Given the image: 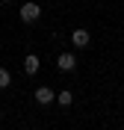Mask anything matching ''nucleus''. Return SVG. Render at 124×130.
Masks as SVG:
<instances>
[{
    "instance_id": "obj_6",
    "label": "nucleus",
    "mask_w": 124,
    "mask_h": 130,
    "mask_svg": "<svg viewBox=\"0 0 124 130\" xmlns=\"http://www.w3.org/2000/svg\"><path fill=\"white\" fill-rule=\"evenodd\" d=\"M56 104H62V106H71V104H74V95H71L68 89H62V92L56 95Z\"/></svg>"
},
{
    "instance_id": "obj_2",
    "label": "nucleus",
    "mask_w": 124,
    "mask_h": 130,
    "mask_svg": "<svg viewBox=\"0 0 124 130\" xmlns=\"http://www.w3.org/2000/svg\"><path fill=\"white\" fill-rule=\"evenodd\" d=\"M56 68L59 71H74L77 68V56L74 53H59L56 56Z\"/></svg>"
},
{
    "instance_id": "obj_4",
    "label": "nucleus",
    "mask_w": 124,
    "mask_h": 130,
    "mask_svg": "<svg viewBox=\"0 0 124 130\" xmlns=\"http://www.w3.org/2000/svg\"><path fill=\"white\" fill-rule=\"evenodd\" d=\"M71 41H74V47H89L92 36H89V30H74L71 32Z\"/></svg>"
},
{
    "instance_id": "obj_7",
    "label": "nucleus",
    "mask_w": 124,
    "mask_h": 130,
    "mask_svg": "<svg viewBox=\"0 0 124 130\" xmlns=\"http://www.w3.org/2000/svg\"><path fill=\"white\" fill-rule=\"evenodd\" d=\"M9 83H12V74H9L6 68H0V89H6Z\"/></svg>"
},
{
    "instance_id": "obj_3",
    "label": "nucleus",
    "mask_w": 124,
    "mask_h": 130,
    "mask_svg": "<svg viewBox=\"0 0 124 130\" xmlns=\"http://www.w3.org/2000/svg\"><path fill=\"white\" fill-rule=\"evenodd\" d=\"M36 101H39V106H47L56 101V95H53V89H47V86H39L36 89Z\"/></svg>"
},
{
    "instance_id": "obj_1",
    "label": "nucleus",
    "mask_w": 124,
    "mask_h": 130,
    "mask_svg": "<svg viewBox=\"0 0 124 130\" xmlns=\"http://www.w3.org/2000/svg\"><path fill=\"white\" fill-rule=\"evenodd\" d=\"M39 18H41V6H39V3H33V0H30V3H24V6H21V21H24V24H36Z\"/></svg>"
},
{
    "instance_id": "obj_5",
    "label": "nucleus",
    "mask_w": 124,
    "mask_h": 130,
    "mask_svg": "<svg viewBox=\"0 0 124 130\" xmlns=\"http://www.w3.org/2000/svg\"><path fill=\"white\" fill-rule=\"evenodd\" d=\"M24 71H27V74H39V56H36V53H27V59H24Z\"/></svg>"
}]
</instances>
